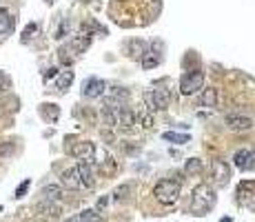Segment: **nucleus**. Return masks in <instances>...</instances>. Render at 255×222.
Masks as SVG:
<instances>
[{
    "label": "nucleus",
    "instance_id": "obj_27",
    "mask_svg": "<svg viewBox=\"0 0 255 222\" xmlns=\"http://www.w3.org/2000/svg\"><path fill=\"white\" fill-rule=\"evenodd\" d=\"M11 151H14V144H11V143L0 144V156H7V154H11Z\"/></svg>",
    "mask_w": 255,
    "mask_h": 222
},
{
    "label": "nucleus",
    "instance_id": "obj_19",
    "mask_svg": "<svg viewBox=\"0 0 255 222\" xmlns=\"http://www.w3.org/2000/svg\"><path fill=\"white\" fill-rule=\"evenodd\" d=\"M42 116L47 118L49 122H56L58 120V116H60V109H58L56 105H42Z\"/></svg>",
    "mask_w": 255,
    "mask_h": 222
},
{
    "label": "nucleus",
    "instance_id": "obj_25",
    "mask_svg": "<svg viewBox=\"0 0 255 222\" xmlns=\"http://www.w3.org/2000/svg\"><path fill=\"white\" fill-rule=\"evenodd\" d=\"M27 189H29V180H25V182H22V185L16 189V198H22V196H25Z\"/></svg>",
    "mask_w": 255,
    "mask_h": 222
},
{
    "label": "nucleus",
    "instance_id": "obj_9",
    "mask_svg": "<svg viewBox=\"0 0 255 222\" xmlns=\"http://www.w3.org/2000/svg\"><path fill=\"white\" fill-rule=\"evenodd\" d=\"M104 89H107V85H104V80L100 78H89L87 82H84V98H100V95L104 94Z\"/></svg>",
    "mask_w": 255,
    "mask_h": 222
},
{
    "label": "nucleus",
    "instance_id": "obj_15",
    "mask_svg": "<svg viewBox=\"0 0 255 222\" xmlns=\"http://www.w3.org/2000/svg\"><path fill=\"white\" fill-rule=\"evenodd\" d=\"M60 198H63V187L60 185H47L45 189H42V200L58 202Z\"/></svg>",
    "mask_w": 255,
    "mask_h": 222
},
{
    "label": "nucleus",
    "instance_id": "obj_11",
    "mask_svg": "<svg viewBox=\"0 0 255 222\" xmlns=\"http://www.w3.org/2000/svg\"><path fill=\"white\" fill-rule=\"evenodd\" d=\"M226 127L233 131H249L253 127V120L246 116H229L226 118Z\"/></svg>",
    "mask_w": 255,
    "mask_h": 222
},
{
    "label": "nucleus",
    "instance_id": "obj_28",
    "mask_svg": "<svg viewBox=\"0 0 255 222\" xmlns=\"http://www.w3.org/2000/svg\"><path fill=\"white\" fill-rule=\"evenodd\" d=\"M53 76H58V69L56 67H51V69H47V71H45V80L53 78Z\"/></svg>",
    "mask_w": 255,
    "mask_h": 222
},
{
    "label": "nucleus",
    "instance_id": "obj_6",
    "mask_svg": "<svg viewBox=\"0 0 255 222\" xmlns=\"http://www.w3.org/2000/svg\"><path fill=\"white\" fill-rule=\"evenodd\" d=\"M211 169H213V180L218 187H226L231 182V167L224 160H213Z\"/></svg>",
    "mask_w": 255,
    "mask_h": 222
},
{
    "label": "nucleus",
    "instance_id": "obj_3",
    "mask_svg": "<svg viewBox=\"0 0 255 222\" xmlns=\"http://www.w3.org/2000/svg\"><path fill=\"white\" fill-rule=\"evenodd\" d=\"M153 196L158 202L162 205H173L180 198V182L177 180H160L156 187H153Z\"/></svg>",
    "mask_w": 255,
    "mask_h": 222
},
{
    "label": "nucleus",
    "instance_id": "obj_14",
    "mask_svg": "<svg viewBox=\"0 0 255 222\" xmlns=\"http://www.w3.org/2000/svg\"><path fill=\"white\" fill-rule=\"evenodd\" d=\"M218 98H220V94H218V89H204L202 94H200V107H218Z\"/></svg>",
    "mask_w": 255,
    "mask_h": 222
},
{
    "label": "nucleus",
    "instance_id": "obj_17",
    "mask_svg": "<svg viewBox=\"0 0 255 222\" xmlns=\"http://www.w3.org/2000/svg\"><path fill=\"white\" fill-rule=\"evenodd\" d=\"M14 29V20H11L9 11L5 7H0V33H9Z\"/></svg>",
    "mask_w": 255,
    "mask_h": 222
},
{
    "label": "nucleus",
    "instance_id": "obj_24",
    "mask_svg": "<svg viewBox=\"0 0 255 222\" xmlns=\"http://www.w3.org/2000/svg\"><path fill=\"white\" fill-rule=\"evenodd\" d=\"M36 32H38V25H36V22H32V25H29V27L25 29V33H22V40L27 43V40H29V38H32Z\"/></svg>",
    "mask_w": 255,
    "mask_h": 222
},
{
    "label": "nucleus",
    "instance_id": "obj_7",
    "mask_svg": "<svg viewBox=\"0 0 255 222\" xmlns=\"http://www.w3.org/2000/svg\"><path fill=\"white\" fill-rule=\"evenodd\" d=\"M233 162L239 171H251V169H255V154L251 149H242V151H238L233 156Z\"/></svg>",
    "mask_w": 255,
    "mask_h": 222
},
{
    "label": "nucleus",
    "instance_id": "obj_13",
    "mask_svg": "<svg viewBox=\"0 0 255 222\" xmlns=\"http://www.w3.org/2000/svg\"><path fill=\"white\" fill-rule=\"evenodd\" d=\"M38 213H42L45 218H58L60 213H63V209H60V205H58V202L42 200L40 205H38Z\"/></svg>",
    "mask_w": 255,
    "mask_h": 222
},
{
    "label": "nucleus",
    "instance_id": "obj_26",
    "mask_svg": "<svg viewBox=\"0 0 255 222\" xmlns=\"http://www.w3.org/2000/svg\"><path fill=\"white\" fill-rule=\"evenodd\" d=\"M7 87H9V78H7V76L2 74V71H0V94H2V91H5Z\"/></svg>",
    "mask_w": 255,
    "mask_h": 222
},
{
    "label": "nucleus",
    "instance_id": "obj_2",
    "mask_svg": "<svg viewBox=\"0 0 255 222\" xmlns=\"http://www.w3.org/2000/svg\"><path fill=\"white\" fill-rule=\"evenodd\" d=\"M104 118H107V122L109 125H113V127H133L138 122V113L136 111L127 109V107L122 105H111V102H107V107H104Z\"/></svg>",
    "mask_w": 255,
    "mask_h": 222
},
{
    "label": "nucleus",
    "instance_id": "obj_18",
    "mask_svg": "<svg viewBox=\"0 0 255 222\" xmlns=\"http://www.w3.org/2000/svg\"><path fill=\"white\" fill-rule=\"evenodd\" d=\"M131 191H133V185H131V182H127V185H120L118 189L113 191V200L115 202H122V200H127V198H129V193Z\"/></svg>",
    "mask_w": 255,
    "mask_h": 222
},
{
    "label": "nucleus",
    "instance_id": "obj_30",
    "mask_svg": "<svg viewBox=\"0 0 255 222\" xmlns=\"http://www.w3.org/2000/svg\"><path fill=\"white\" fill-rule=\"evenodd\" d=\"M47 2H53V0H47Z\"/></svg>",
    "mask_w": 255,
    "mask_h": 222
},
{
    "label": "nucleus",
    "instance_id": "obj_29",
    "mask_svg": "<svg viewBox=\"0 0 255 222\" xmlns=\"http://www.w3.org/2000/svg\"><path fill=\"white\" fill-rule=\"evenodd\" d=\"M220 222H233V220H231V218H222V220H220Z\"/></svg>",
    "mask_w": 255,
    "mask_h": 222
},
{
    "label": "nucleus",
    "instance_id": "obj_12",
    "mask_svg": "<svg viewBox=\"0 0 255 222\" xmlns=\"http://www.w3.org/2000/svg\"><path fill=\"white\" fill-rule=\"evenodd\" d=\"M63 185L67 187V189H82V182H80V175L78 171H76V167H71V169H67L63 174Z\"/></svg>",
    "mask_w": 255,
    "mask_h": 222
},
{
    "label": "nucleus",
    "instance_id": "obj_21",
    "mask_svg": "<svg viewBox=\"0 0 255 222\" xmlns=\"http://www.w3.org/2000/svg\"><path fill=\"white\" fill-rule=\"evenodd\" d=\"M131 56H136V58H144L146 53V45L142 43V40H136V43H131Z\"/></svg>",
    "mask_w": 255,
    "mask_h": 222
},
{
    "label": "nucleus",
    "instance_id": "obj_8",
    "mask_svg": "<svg viewBox=\"0 0 255 222\" xmlns=\"http://www.w3.org/2000/svg\"><path fill=\"white\" fill-rule=\"evenodd\" d=\"M76 171L80 175V182H82L84 189H91L96 185V175H94V167L91 162H78L76 164Z\"/></svg>",
    "mask_w": 255,
    "mask_h": 222
},
{
    "label": "nucleus",
    "instance_id": "obj_20",
    "mask_svg": "<svg viewBox=\"0 0 255 222\" xmlns=\"http://www.w3.org/2000/svg\"><path fill=\"white\" fill-rule=\"evenodd\" d=\"M162 138H164V140H169V143H175V144H184V143H189V136H187V133L167 131V133H162Z\"/></svg>",
    "mask_w": 255,
    "mask_h": 222
},
{
    "label": "nucleus",
    "instance_id": "obj_10",
    "mask_svg": "<svg viewBox=\"0 0 255 222\" xmlns=\"http://www.w3.org/2000/svg\"><path fill=\"white\" fill-rule=\"evenodd\" d=\"M71 154L80 160V162H89V160H94V154H96V147L91 143H80L71 149Z\"/></svg>",
    "mask_w": 255,
    "mask_h": 222
},
{
    "label": "nucleus",
    "instance_id": "obj_4",
    "mask_svg": "<svg viewBox=\"0 0 255 222\" xmlns=\"http://www.w3.org/2000/svg\"><path fill=\"white\" fill-rule=\"evenodd\" d=\"M144 105H146V109L149 111H162V109H167V105H169V94L164 89H146L144 91Z\"/></svg>",
    "mask_w": 255,
    "mask_h": 222
},
{
    "label": "nucleus",
    "instance_id": "obj_16",
    "mask_svg": "<svg viewBox=\"0 0 255 222\" xmlns=\"http://www.w3.org/2000/svg\"><path fill=\"white\" fill-rule=\"evenodd\" d=\"M71 82H73V71H71V69H64V71H58V78H56V89L64 91V89H69V87H71Z\"/></svg>",
    "mask_w": 255,
    "mask_h": 222
},
{
    "label": "nucleus",
    "instance_id": "obj_23",
    "mask_svg": "<svg viewBox=\"0 0 255 222\" xmlns=\"http://www.w3.org/2000/svg\"><path fill=\"white\" fill-rule=\"evenodd\" d=\"M184 169H187V174H198V171L202 169V162H200L198 158H191L187 162V167H184Z\"/></svg>",
    "mask_w": 255,
    "mask_h": 222
},
{
    "label": "nucleus",
    "instance_id": "obj_22",
    "mask_svg": "<svg viewBox=\"0 0 255 222\" xmlns=\"http://www.w3.org/2000/svg\"><path fill=\"white\" fill-rule=\"evenodd\" d=\"M151 53V56H144V58H142V64H144L146 69H151V67H156V64H160V56H153V51H149Z\"/></svg>",
    "mask_w": 255,
    "mask_h": 222
},
{
    "label": "nucleus",
    "instance_id": "obj_5",
    "mask_svg": "<svg viewBox=\"0 0 255 222\" xmlns=\"http://www.w3.org/2000/svg\"><path fill=\"white\" fill-rule=\"evenodd\" d=\"M204 87V74L202 71H187V74L182 76V80H180V91H182L184 95H191L195 94V91H200Z\"/></svg>",
    "mask_w": 255,
    "mask_h": 222
},
{
    "label": "nucleus",
    "instance_id": "obj_1",
    "mask_svg": "<svg viewBox=\"0 0 255 222\" xmlns=\"http://www.w3.org/2000/svg\"><path fill=\"white\" fill-rule=\"evenodd\" d=\"M215 200H218V196H215L213 187L198 185L195 189H193V193H191L189 211H191L193 216H204V213L211 211V209L215 206Z\"/></svg>",
    "mask_w": 255,
    "mask_h": 222
}]
</instances>
